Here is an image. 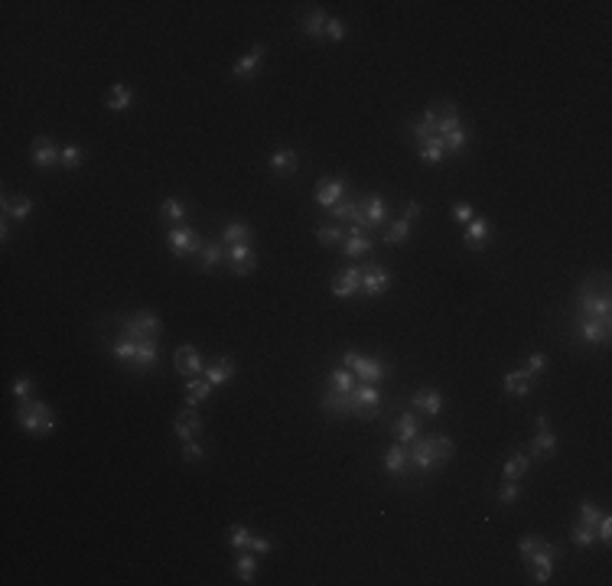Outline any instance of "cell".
Returning a JSON list of instances; mask_svg holds the SVG:
<instances>
[{
  "label": "cell",
  "instance_id": "38",
  "mask_svg": "<svg viewBox=\"0 0 612 586\" xmlns=\"http://www.w3.org/2000/svg\"><path fill=\"white\" fill-rule=\"evenodd\" d=\"M527 466H531V456L521 453V449H515V456L505 463V472H502V476H505V479H521L527 472Z\"/></svg>",
  "mask_w": 612,
  "mask_h": 586
},
{
  "label": "cell",
  "instance_id": "35",
  "mask_svg": "<svg viewBox=\"0 0 612 586\" xmlns=\"http://www.w3.org/2000/svg\"><path fill=\"white\" fill-rule=\"evenodd\" d=\"M326 13L316 7V10H310V17H303V33L310 36V40H320V36H326Z\"/></svg>",
  "mask_w": 612,
  "mask_h": 586
},
{
  "label": "cell",
  "instance_id": "53",
  "mask_svg": "<svg viewBox=\"0 0 612 586\" xmlns=\"http://www.w3.org/2000/svg\"><path fill=\"white\" fill-rule=\"evenodd\" d=\"M596 537H600L602 544L612 541V518L609 515H600V522H596Z\"/></svg>",
  "mask_w": 612,
  "mask_h": 586
},
{
  "label": "cell",
  "instance_id": "24",
  "mask_svg": "<svg viewBox=\"0 0 612 586\" xmlns=\"http://www.w3.org/2000/svg\"><path fill=\"white\" fill-rule=\"evenodd\" d=\"M456 128H460V111H456V105L446 101V105L437 107V137H446Z\"/></svg>",
  "mask_w": 612,
  "mask_h": 586
},
{
  "label": "cell",
  "instance_id": "21",
  "mask_svg": "<svg viewBox=\"0 0 612 586\" xmlns=\"http://www.w3.org/2000/svg\"><path fill=\"white\" fill-rule=\"evenodd\" d=\"M261 62H264V46L258 43L251 53H245L235 65H231V75H235V78H251V75L261 69Z\"/></svg>",
  "mask_w": 612,
  "mask_h": 586
},
{
  "label": "cell",
  "instance_id": "47",
  "mask_svg": "<svg viewBox=\"0 0 612 586\" xmlns=\"http://www.w3.org/2000/svg\"><path fill=\"white\" fill-rule=\"evenodd\" d=\"M316 238H320V245L335 248V245H339V241L345 238V232H342V228H335V225H322L320 232H316Z\"/></svg>",
  "mask_w": 612,
  "mask_h": 586
},
{
  "label": "cell",
  "instance_id": "25",
  "mask_svg": "<svg viewBox=\"0 0 612 586\" xmlns=\"http://www.w3.org/2000/svg\"><path fill=\"white\" fill-rule=\"evenodd\" d=\"M580 336H583V342H590V345L609 342V322H600V320H580Z\"/></svg>",
  "mask_w": 612,
  "mask_h": 586
},
{
  "label": "cell",
  "instance_id": "44",
  "mask_svg": "<svg viewBox=\"0 0 612 586\" xmlns=\"http://www.w3.org/2000/svg\"><path fill=\"white\" fill-rule=\"evenodd\" d=\"M160 218H166V222H183L186 218V205L180 202V199H166V202L160 205Z\"/></svg>",
  "mask_w": 612,
  "mask_h": 586
},
{
  "label": "cell",
  "instance_id": "49",
  "mask_svg": "<svg viewBox=\"0 0 612 586\" xmlns=\"http://www.w3.org/2000/svg\"><path fill=\"white\" fill-rule=\"evenodd\" d=\"M450 215H453V222H456V225H469L475 218V212H473V205H469V202H453Z\"/></svg>",
  "mask_w": 612,
  "mask_h": 586
},
{
  "label": "cell",
  "instance_id": "40",
  "mask_svg": "<svg viewBox=\"0 0 612 586\" xmlns=\"http://www.w3.org/2000/svg\"><path fill=\"white\" fill-rule=\"evenodd\" d=\"M82 160H85V150L78 147V144H69V147H62V153H59V163H62L65 170H78Z\"/></svg>",
  "mask_w": 612,
  "mask_h": 586
},
{
  "label": "cell",
  "instance_id": "11",
  "mask_svg": "<svg viewBox=\"0 0 612 586\" xmlns=\"http://www.w3.org/2000/svg\"><path fill=\"white\" fill-rule=\"evenodd\" d=\"M531 453H534L537 459H550L554 456V449H557V437L550 433V426H548V417L541 414L537 417V437L531 440Z\"/></svg>",
  "mask_w": 612,
  "mask_h": 586
},
{
  "label": "cell",
  "instance_id": "32",
  "mask_svg": "<svg viewBox=\"0 0 612 586\" xmlns=\"http://www.w3.org/2000/svg\"><path fill=\"white\" fill-rule=\"evenodd\" d=\"M385 469H387V472H394V476L408 469V443L387 447V453H385Z\"/></svg>",
  "mask_w": 612,
  "mask_h": 586
},
{
  "label": "cell",
  "instance_id": "39",
  "mask_svg": "<svg viewBox=\"0 0 612 586\" xmlns=\"http://www.w3.org/2000/svg\"><path fill=\"white\" fill-rule=\"evenodd\" d=\"M570 541L577 544V547H593V541H596V528L577 522L573 524V531H570Z\"/></svg>",
  "mask_w": 612,
  "mask_h": 586
},
{
  "label": "cell",
  "instance_id": "9",
  "mask_svg": "<svg viewBox=\"0 0 612 586\" xmlns=\"http://www.w3.org/2000/svg\"><path fill=\"white\" fill-rule=\"evenodd\" d=\"M391 287V270L381 264H365L362 267V293L365 297H378Z\"/></svg>",
  "mask_w": 612,
  "mask_h": 586
},
{
  "label": "cell",
  "instance_id": "56",
  "mask_svg": "<svg viewBox=\"0 0 612 586\" xmlns=\"http://www.w3.org/2000/svg\"><path fill=\"white\" fill-rule=\"evenodd\" d=\"M183 456L189 459V463H195V459H202V456H205L202 443H195V440H186V447H183Z\"/></svg>",
  "mask_w": 612,
  "mask_h": 586
},
{
  "label": "cell",
  "instance_id": "48",
  "mask_svg": "<svg viewBox=\"0 0 612 586\" xmlns=\"http://www.w3.org/2000/svg\"><path fill=\"white\" fill-rule=\"evenodd\" d=\"M329 212L335 215V218H345V222H355V215H358V202H352V199H342V202H335Z\"/></svg>",
  "mask_w": 612,
  "mask_h": 586
},
{
  "label": "cell",
  "instance_id": "19",
  "mask_svg": "<svg viewBox=\"0 0 612 586\" xmlns=\"http://www.w3.org/2000/svg\"><path fill=\"white\" fill-rule=\"evenodd\" d=\"M202 378L209 384H228L231 378H235V359H228V355L215 359L212 365H205L202 368Z\"/></svg>",
  "mask_w": 612,
  "mask_h": 586
},
{
  "label": "cell",
  "instance_id": "45",
  "mask_svg": "<svg viewBox=\"0 0 612 586\" xmlns=\"http://www.w3.org/2000/svg\"><path fill=\"white\" fill-rule=\"evenodd\" d=\"M247 544H251V534H247L245 524H231V534H228V547H231V551H247Z\"/></svg>",
  "mask_w": 612,
  "mask_h": 586
},
{
  "label": "cell",
  "instance_id": "26",
  "mask_svg": "<svg viewBox=\"0 0 612 586\" xmlns=\"http://www.w3.org/2000/svg\"><path fill=\"white\" fill-rule=\"evenodd\" d=\"M505 391L515 397H525L531 391V372L527 368H515V372L505 374Z\"/></svg>",
  "mask_w": 612,
  "mask_h": 586
},
{
  "label": "cell",
  "instance_id": "60",
  "mask_svg": "<svg viewBox=\"0 0 612 586\" xmlns=\"http://www.w3.org/2000/svg\"><path fill=\"white\" fill-rule=\"evenodd\" d=\"M401 215H404L408 222H414V218H417V215H420V202H408V205H404V212H401Z\"/></svg>",
  "mask_w": 612,
  "mask_h": 586
},
{
  "label": "cell",
  "instance_id": "10",
  "mask_svg": "<svg viewBox=\"0 0 612 586\" xmlns=\"http://www.w3.org/2000/svg\"><path fill=\"white\" fill-rule=\"evenodd\" d=\"M30 153H33V163H36V170H53L55 163H59V153H62V150H55L53 140L46 137V134H40V137H33Z\"/></svg>",
  "mask_w": 612,
  "mask_h": 586
},
{
  "label": "cell",
  "instance_id": "8",
  "mask_svg": "<svg viewBox=\"0 0 612 586\" xmlns=\"http://www.w3.org/2000/svg\"><path fill=\"white\" fill-rule=\"evenodd\" d=\"M557 554H560V547L541 541V547H537L534 554H531V560H527V567L534 570V583H550V567H554V557Z\"/></svg>",
  "mask_w": 612,
  "mask_h": 586
},
{
  "label": "cell",
  "instance_id": "33",
  "mask_svg": "<svg viewBox=\"0 0 612 586\" xmlns=\"http://www.w3.org/2000/svg\"><path fill=\"white\" fill-rule=\"evenodd\" d=\"M297 163H300V157H297L293 150H277V153L270 157V170L290 176V173H297Z\"/></svg>",
  "mask_w": 612,
  "mask_h": 586
},
{
  "label": "cell",
  "instance_id": "6",
  "mask_svg": "<svg viewBox=\"0 0 612 586\" xmlns=\"http://www.w3.org/2000/svg\"><path fill=\"white\" fill-rule=\"evenodd\" d=\"M166 245H170V251L176 257H186V255L202 251L205 241H202V234L193 232V228H173V232L166 234Z\"/></svg>",
  "mask_w": 612,
  "mask_h": 586
},
{
  "label": "cell",
  "instance_id": "12",
  "mask_svg": "<svg viewBox=\"0 0 612 586\" xmlns=\"http://www.w3.org/2000/svg\"><path fill=\"white\" fill-rule=\"evenodd\" d=\"M342 196H345V180L342 176H326V180L316 182V202L322 205V209H333L335 202H342Z\"/></svg>",
  "mask_w": 612,
  "mask_h": 586
},
{
  "label": "cell",
  "instance_id": "7",
  "mask_svg": "<svg viewBox=\"0 0 612 586\" xmlns=\"http://www.w3.org/2000/svg\"><path fill=\"white\" fill-rule=\"evenodd\" d=\"M355 414L358 417H365V420H371V417H378V411H381V395H378V388L375 384H365V381H358L355 384Z\"/></svg>",
  "mask_w": 612,
  "mask_h": 586
},
{
  "label": "cell",
  "instance_id": "29",
  "mask_svg": "<svg viewBox=\"0 0 612 586\" xmlns=\"http://www.w3.org/2000/svg\"><path fill=\"white\" fill-rule=\"evenodd\" d=\"M30 212H33V202L26 199V196H17V199L3 196V215H7V218H17V222H23V218H30Z\"/></svg>",
  "mask_w": 612,
  "mask_h": 586
},
{
  "label": "cell",
  "instance_id": "41",
  "mask_svg": "<svg viewBox=\"0 0 612 586\" xmlns=\"http://www.w3.org/2000/svg\"><path fill=\"white\" fill-rule=\"evenodd\" d=\"M420 160H427V163H440L443 157H446V147H443V140H427V144H420Z\"/></svg>",
  "mask_w": 612,
  "mask_h": 586
},
{
  "label": "cell",
  "instance_id": "59",
  "mask_svg": "<svg viewBox=\"0 0 612 586\" xmlns=\"http://www.w3.org/2000/svg\"><path fill=\"white\" fill-rule=\"evenodd\" d=\"M247 551H251V554H270V541L268 537H251Z\"/></svg>",
  "mask_w": 612,
  "mask_h": 586
},
{
  "label": "cell",
  "instance_id": "2",
  "mask_svg": "<svg viewBox=\"0 0 612 586\" xmlns=\"http://www.w3.org/2000/svg\"><path fill=\"white\" fill-rule=\"evenodd\" d=\"M160 332H163V322L157 320V313H134V316L121 320V336H128L134 342L160 339Z\"/></svg>",
  "mask_w": 612,
  "mask_h": 586
},
{
  "label": "cell",
  "instance_id": "27",
  "mask_svg": "<svg viewBox=\"0 0 612 586\" xmlns=\"http://www.w3.org/2000/svg\"><path fill=\"white\" fill-rule=\"evenodd\" d=\"M371 251V238H368V232H362V228H349V241H345V255L349 257H362Z\"/></svg>",
  "mask_w": 612,
  "mask_h": 586
},
{
  "label": "cell",
  "instance_id": "30",
  "mask_svg": "<svg viewBox=\"0 0 612 586\" xmlns=\"http://www.w3.org/2000/svg\"><path fill=\"white\" fill-rule=\"evenodd\" d=\"M251 225L247 222H228L225 228H222V241H228V245H247L251 241Z\"/></svg>",
  "mask_w": 612,
  "mask_h": 586
},
{
  "label": "cell",
  "instance_id": "28",
  "mask_svg": "<svg viewBox=\"0 0 612 586\" xmlns=\"http://www.w3.org/2000/svg\"><path fill=\"white\" fill-rule=\"evenodd\" d=\"M130 101H134V88L118 82V85H111V95H107V111H128Z\"/></svg>",
  "mask_w": 612,
  "mask_h": 586
},
{
  "label": "cell",
  "instance_id": "5",
  "mask_svg": "<svg viewBox=\"0 0 612 586\" xmlns=\"http://www.w3.org/2000/svg\"><path fill=\"white\" fill-rule=\"evenodd\" d=\"M580 320H600V322H609L612 316V303H609V293H590L586 287H580Z\"/></svg>",
  "mask_w": 612,
  "mask_h": 586
},
{
  "label": "cell",
  "instance_id": "42",
  "mask_svg": "<svg viewBox=\"0 0 612 586\" xmlns=\"http://www.w3.org/2000/svg\"><path fill=\"white\" fill-rule=\"evenodd\" d=\"M408 234H410V222H408V218H398V222L387 225V232H385V245H401V241H404Z\"/></svg>",
  "mask_w": 612,
  "mask_h": 586
},
{
  "label": "cell",
  "instance_id": "58",
  "mask_svg": "<svg viewBox=\"0 0 612 586\" xmlns=\"http://www.w3.org/2000/svg\"><path fill=\"white\" fill-rule=\"evenodd\" d=\"M30 391H33L30 378H17V381H13V395H17V401H26V397H30Z\"/></svg>",
  "mask_w": 612,
  "mask_h": 586
},
{
  "label": "cell",
  "instance_id": "20",
  "mask_svg": "<svg viewBox=\"0 0 612 586\" xmlns=\"http://www.w3.org/2000/svg\"><path fill=\"white\" fill-rule=\"evenodd\" d=\"M358 212L365 215V222L371 225V228H378V225H385L387 205L381 196H365V199H358Z\"/></svg>",
  "mask_w": 612,
  "mask_h": 586
},
{
  "label": "cell",
  "instance_id": "46",
  "mask_svg": "<svg viewBox=\"0 0 612 586\" xmlns=\"http://www.w3.org/2000/svg\"><path fill=\"white\" fill-rule=\"evenodd\" d=\"M440 140H443V147H446V153H460V150L469 144V134L462 128H456L453 134H446V137H440Z\"/></svg>",
  "mask_w": 612,
  "mask_h": 586
},
{
  "label": "cell",
  "instance_id": "23",
  "mask_svg": "<svg viewBox=\"0 0 612 586\" xmlns=\"http://www.w3.org/2000/svg\"><path fill=\"white\" fill-rule=\"evenodd\" d=\"M410 404L417 407L420 414L437 417L443 411V395H440V391H430V388H423V391H417V395L410 397Z\"/></svg>",
  "mask_w": 612,
  "mask_h": 586
},
{
  "label": "cell",
  "instance_id": "55",
  "mask_svg": "<svg viewBox=\"0 0 612 586\" xmlns=\"http://www.w3.org/2000/svg\"><path fill=\"white\" fill-rule=\"evenodd\" d=\"M544 368H548V355H544V352H534V355L527 359V372H531V374H541Z\"/></svg>",
  "mask_w": 612,
  "mask_h": 586
},
{
  "label": "cell",
  "instance_id": "54",
  "mask_svg": "<svg viewBox=\"0 0 612 586\" xmlns=\"http://www.w3.org/2000/svg\"><path fill=\"white\" fill-rule=\"evenodd\" d=\"M326 36H329L333 43H342L345 40V23L342 20H326Z\"/></svg>",
  "mask_w": 612,
  "mask_h": 586
},
{
  "label": "cell",
  "instance_id": "36",
  "mask_svg": "<svg viewBox=\"0 0 612 586\" xmlns=\"http://www.w3.org/2000/svg\"><path fill=\"white\" fill-rule=\"evenodd\" d=\"M235 574H238V580H241V583H254V574H258V554L245 551V554L238 557Z\"/></svg>",
  "mask_w": 612,
  "mask_h": 586
},
{
  "label": "cell",
  "instance_id": "31",
  "mask_svg": "<svg viewBox=\"0 0 612 586\" xmlns=\"http://www.w3.org/2000/svg\"><path fill=\"white\" fill-rule=\"evenodd\" d=\"M394 433H398L401 443H414V440L420 437V424H417V417H414V414H401V417H398V424H394Z\"/></svg>",
  "mask_w": 612,
  "mask_h": 586
},
{
  "label": "cell",
  "instance_id": "52",
  "mask_svg": "<svg viewBox=\"0 0 612 586\" xmlns=\"http://www.w3.org/2000/svg\"><path fill=\"white\" fill-rule=\"evenodd\" d=\"M600 508H596V505H593V501H583L580 505V522L583 524H593V528H596V522H600Z\"/></svg>",
  "mask_w": 612,
  "mask_h": 586
},
{
  "label": "cell",
  "instance_id": "13",
  "mask_svg": "<svg viewBox=\"0 0 612 586\" xmlns=\"http://www.w3.org/2000/svg\"><path fill=\"white\" fill-rule=\"evenodd\" d=\"M173 365H176V372L186 374V378H195V374L205 368L202 359H199V352H195V345H189V342L176 349V355H173Z\"/></svg>",
  "mask_w": 612,
  "mask_h": 586
},
{
  "label": "cell",
  "instance_id": "18",
  "mask_svg": "<svg viewBox=\"0 0 612 586\" xmlns=\"http://www.w3.org/2000/svg\"><path fill=\"white\" fill-rule=\"evenodd\" d=\"M320 407L333 417H349V414H355V397L339 395V391H326V395L320 397Z\"/></svg>",
  "mask_w": 612,
  "mask_h": 586
},
{
  "label": "cell",
  "instance_id": "4",
  "mask_svg": "<svg viewBox=\"0 0 612 586\" xmlns=\"http://www.w3.org/2000/svg\"><path fill=\"white\" fill-rule=\"evenodd\" d=\"M408 466H414L417 472H430L433 466H443L440 453H437V437H417L414 447L408 449Z\"/></svg>",
  "mask_w": 612,
  "mask_h": 586
},
{
  "label": "cell",
  "instance_id": "43",
  "mask_svg": "<svg viewBox=\"0 0 612 586\" xmlns=\"http://www.w3.org/2000/svg\"><path fill=\"white\" fill-rule=\"evenodd\" d=\"M222 257H225V248L218 245V241H205V248H202V270H212L215 264H218V261H222Z\"/></svg>",
  "mask_w": 612,
  "mask_h": 586
},
{
  "label": "cell",
  "instance_id": "14",
  "mask_svg": "<svg viewBox=\"0 0 612 586\" xmlns=\"http://www.w3.org/2000/svg\"><path fill=\"white\" fill-rule=\"evenodd\" d=\"M225 257L231 261V270H235V274H251V270L258 267V255L251 251V245H228Z\"/></svg>",
  "mask_w": 612,
  "mask_h": 586
},
{
  "label": "cell",
  "instance_id": "16",
  "mask_svg": "<svg viewBox=\"0 0 612 586\" xmlns=\"http://www.w3.org/2000/svg\"><path fill=\"white\" fill-rule=\"evenodd\" d=\"M202 430V417L195 414V407H186L183 414H176V420H173V433H176V440H193L195 433Z\"/></svg>",
  "mask_w": 612,
  "mask_h": 586
},
{
  "label": "cell",
  "instance_id": "1",
  "mask_svg": "<svg viewBox=\"0 0 612 586\" xmlns=\"http://www.w3.org/2000/svg\"><path fill=\"white\" fill-rule=\"evenodd\" d=\"M17 420H20V430L36 433V437H46V433H53L55 430L53 407L43 404V401H33V397L20 401V407H17Z\"/></svg>",
  "mask_w": 612,
  "mask_h": 586
},
{
  "label": "cell",
  "instance_id": "34",
  "mask_svg": "<svg viewBox=\"0 0 612 586\" xmlns=\"http://www.w3.org/2000/svg\"><path fill=\"white\" fill-rule=\"evenodd\" d=\"M329 388H333V391H339V395H352L355 391V374L349 372V368H333V372H329Z\"/></svg>",
  "mask_w": 612,
  "mask_h": 586
},
{
  "label": "cell",
  "instance_id": "37",
  "mask_svg": "<svg viewBox=\"0 0 612 586\" xmlns=\"http://www.w3.org/2000/svg\"><path fill=\"white\" fill-rule=\"evenodd\" d=\"M209 391H212V384L205 381H199V378H189V384H186V404L189 407H199L205 401V397H209Z\"/></svg>",
  "mask_w": 612,
  "mask_h": 586
},
{
  "label": "cell",
  "instance_id": "57",
  "mask_svg": "<svg viewBox=\"0 0 612 586\" xmlns=\"http://www.w3.org/2000/svg\"><path fill=\"white\" fill-rule=\"evenodd\" d=\"M437 453H440L443 463H446V459L453 456V440L446 437V433H437Z\"/></svg>",
  "mask_w": 612,
  "mask_h": 586
},
{
  "label": "cell",
  "instance_id": "50",
  "mask_svg": "<svg viewBox=\"0 0 612 586\" xmlns=\"http://www.w3.org/2000/svg\"><path fill=\"white\" fill-rule=\"evenodd\" d=\"M537 547H541V537H534V534H527V537H521L518 541V554H521V560H531V554H534Z\"/></svg>",
  "mask_w": 612,
  "mask_h": 586
},
{
  "label": "cell",
  "instance_id": "17",
  "mask_svg": "<svg viewBox=\"0 0 612 586\" xmlns=\"http://www.w3.org/2000/svg\"><path fill=\"white\" fill-rule=\"evenodd\" d=\"M358 287H362V270H358V267H345L342 274L333 280V297L349 300L358 293Z\"/></svg>",
  "mask_w": 612,
  "mask_h": 586
},
{
  "label": "cell",
  "instance_id": "51",
  "mask_svg": "<svg viewBox=\"0 0 612 586\" xmlns=\"http://www.w3.org/2000/svg\"><path fill=\"white\" fill-rule=\"evenodd\" d=\"M518 495H521L518 479H505V485H502V492H498V501H502V505H512V501H518Z\"/></svg>",
  "mask_w": 612,
  "mask_h": 586
},
{
  "label": "cell",
  "instance_id": "22",
  "mask_svg": "<svg viewBox=\"0 0 612 586\" xmlns=\"http://www.w3.org/2000/svg\"><path fill=\"white\" fill-rule=\"evenodd\" d=\"M489 238H492V225L485 222V218H473V222L466 225V245L473 248V251H482L489 245Z\"/></svg>",
  "mask_w": 612,
  "mask_h": 586
},
{
  "label": "cell",
  "instance_id": "15",
  "mask_svg": "<svg viewBox=\"0 0 612 586\" xmlns=\"http://www.w3.org/2000/svg\"><path fill=\"white\" fill-rule=\"evenodd\" d=\"M157 359H160V345H157V339H143V342H137L130 365H134V372H150V368H157Z\"/></svg>",
  "mask_w": 612,
  "mask_h": 586
},
{
  "label": "cell",
  "instance_id": "3",
  "mask_svg": "<svg viewBox=\"0 0 612 586\" xmlns=\"http://www.w3.org/2000/svg\"><path fill=\"white\" fill-rule=\"evenodd\" d=\"M342 365L358 378V381H365V384H375L387 374V368L378 362V359H365L362 352H352V349L342 355Z\"/></svg>",
  "mask_w": 612,
  "mask_h": 586
}]
</instances>
